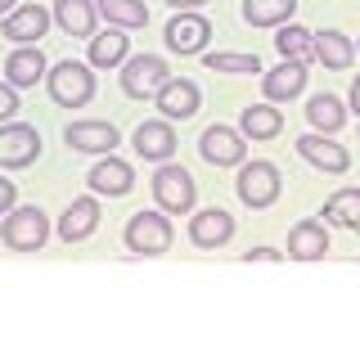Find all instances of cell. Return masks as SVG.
I'll return each instance as SVG.
<instances>
[{
  "label": "cell",
  "instance_id": "1",
  "mask_svg": "<svg viewBox=\"0 0 360 360\" xmlns=\"http://www.w3.org/2000/svg\"><path fill=\"white\" fill-rule=\"evenodd\" d=\"M149 185H153V202L167 212V217H189V212H194L198 185H194V176H189L180 162H158Z\"/></svg>",
  "mask_w": 360,
  "mask_h": 360
},
{
  "label": "cell",
  "instance_id": "2",
  "mask_svg": "<svg viewBox=\"0 0 360 360\" xmlns=\"http://www.w3.org/2000/svg\"><path fill=\"white\" fill-rule=\"evenodd\" d=\"M45 90L59 108H86L95 99V72L90 63H77V59H63L45 72Z\"/></svg>",
  "mask_w": 360,
  "mask_h": 360
},
{
  "label": "cell",
  "instance_id": "3",
  "mask_svg": "<svg viewBox=\"0 0 360 360\" xmlns=\"http://www.w3.org/2000/svg\"><path fill=\"white\" fill-rule=\"evenodd\" d=\"M45 239H50V217H45L37 202L5 212V221H0V243L9 252H41Z\"/></svg>",
  "mask_w": 360,
  "mask_h": 360
},
{
  "label": "cell",
  "instance_id": "4",
  "mask_svg": "<svg viewBox=\"0 0 360 360\" xmlns=\"http://www.w3.org/2000/svg\"><path fill=\"white\" fill-rule=\"evenodd\" d=\"M122 239H127V252L135 257H162V252H172L176 230L167 221V212L158 207V212H135L127 221V230H122Z\"/></svg>",
  "mask_w": 360,
  "mask_h": 360
},
{
  "label": "cell",
  "instance_id": "5",
  "mask_svg": "<svg viewBox=\"0 0 360 360\" xmlns=\"http://www.w3.org/2000/svg\"><path fill=\"white\" fill-rule=\"evenodd\" d=\"M279 189H284V176H279L275 162H266V158H252V162H239V176H234V194H239L243 207L262 212L270 202L279 198Z\"/></svg>",
  "mask_w": 360,
  "mask_h": 360
},
{
  "label": "cell",
  "instance_id": "6",
  "mask_svg": "<svg viewBox=\"0 0 360 360\" xmlns=\"http://www.w3.org/2000/svg\"><path fill=\"white\" fill-rule=\"evenodd\" d=\"M167 82H172V68H167V59H158V54H131L122 63V90L131 99H153Z\"/></svg>",
  "mask_w": 360,
  "mask_h": 360
},
{
  "label": "cell",
  "instance_id": "7",
  "mask_svg": "<svg viewBox=\"0 0 360 360\" xmlns=\"http://www.w3.org/2000/svg\"><path fill=\"white\" fill-rule=\"evenodd\" d=\"M162 41H167L172 54H202L207 41H212V22L202 18L198 9H176V18L167 22Z\"/></svg>",
  "mask_w": 360,
  "mask_h": 360
},
{
  "label": "cell",
  "instance_id": "8",
  "mask_svg": "<svg viewBox=\"0 0 360 360\" xmlns=\"http://www.w3.org/2000/svg\"><path fill=\"white\" fill-rule=\"evenodd\" d=\"M41 158V131L27 127V122H5L0 127V167L9 172H22Z\"/></svg>",
  "mask_w": 360,
  "mask_h": 360
},
{
  "label": "cell",
  "instance_id": "9",
  "mask_svg": "<svg viewBox=\"0 0 360 360\" xmlns=\"http://www.w3.org/2000/svg\"><path fill=\"white\" fill-rule=\"evenodd\" d=\"M297 153L307 158L315 172H324V176H347V172H352V153H347L333 135H324V131L297 135Z\"/></svg>",
  "mask_w": 360,
  "mask_h": 360
},
{
  "label": "cell",
  "instance_id": "10",
  "mask_svg": "<svg viewBox=\"0 0 360 360\" xmlns=\"http://www.w3.org/2000/svg\"><path fill=\"white\" fill-rule=\"evenodd\" d=\"M198 153L207 158L212 167H239L248 162V144H243V131H234V127H207L198 135Z\"/></svg>",
  "mask_w": 360,
  "mask_h": 360
},
{
  "label": "cell",
  "instance_id": "11",
  "mask_svg": "<svg viewBox=\"0 0 360 360\" xmlns=\"http://www.w3.org/2000/svg\"><path fill=\"white\" fill-rule=\"evenodd\" d=\"M131 144H135V153L144 158V162H172L176 158V127L167 117H149V122H140L131 135Z\"/></svg>",
  "mask_w": 360,
  "mask_h": 360
},
{
  "label": "cell",
  "instance_id": "12",
  "mask_svg": "<svg viewBox=\"0 0 360 360\" xmlns=\"http://www.w3.org/2000/svg\"><path fill=\"white\" fill-rule=\"evenodd\" d=\"M234 239V217L225 207H202L189 217V243L202 248V252H217Z\"/></svg>",
  "mask_w": 360,
  "mask_h": 360
},
{
  "label": "cell",
  "instance_id": "13",
  "mask_svg": "<svg viewBox=\"0 0 360 360\" xmlns=\"http://www.w3.org/2000/svg\"><path fill=\"white\" fill-rule=\"evenodd\" d=\"M50 22H54L50 9H41V5H18V9H9V14H5V22H0V37L14 41V45H37L45 32H50Z\"/></svg>",
  "mask_w": 360,
  "mask_h": 360
},
{
  "label": "cell",
  "instance_id": "14",
  "mask_svg": "<svg viewBox=\"0 0 360 360\" xmlns=\"http://www.w3.org/2000/svg\"><path fill=\"white\" fill-rule=\"evenodd\" d=\"M63 144L77 153H112L122 144V131L112 122H68Z\"/></svg>",
  "mask_w": 360,
  "mask_h": 360
},
{
  "label": "cell",
  "instance_id": "15",
  "mask_svg": "<svg viewBox=\"0 0 360 360\" xmlns=\"http://www.w3.org/2000/svg\"><path fill=\"white\" fill-rule=\"evenodd\" d=\"M153 104H158V112H162L167 122H189L198 112L202 95H198V86L189 82V77H172V82L153 95Z\"/></svg>",
  "mask_w": 360,
  "mask_h": 360
},
{
  "label": "cell",
  "instance_id": "16",
  "mask_svg": "<svg viewBox=\"0 0 360 360\" xmlns=\"http://www.w3.org/2000/svg\"><path fill=\"white\" fill-rule=\"evenodd\" d=\"M86 185H90V194H99V198H122V194H131L135 189V172H131V162H122V158H99L95 167H90V176H86Z\"/></svg>",
  "mask_w": 360,
  "mask_h": 360
},
{
  "label": "cell",
  "instance_id": "17",
  "mask_svg": "<svg viewBox=\"0 0 360 360\" xmlns=\"http://www.w3.org/2000/svg\"><path fill=\"white\" fill-rule=\"evenodd\" d=\"M99 230V194H86V198H72L59 217V239L63 243H82Z\"/></svg>",
  "mask_w": 360,
  "mask_h": 360
},
{
  "label": "cell",
  "instance_id": "18",
  "mask_svg": "<svg viewBox=\"0 0 360 360\" xmlns=\"http://www.w3.org/2000/svg\"><path fill=\"white\" fill-rule=\"evenodd\" d=\"M307 63H297V59H284L279 68H270V72L262 77V90H266V99L270 104H284V99H297L302 90H307Z\"/></svg>",
  "mask_w": 360,
  "mask_h": 360
},
{
  "label": "cell",
  "instance_id": "19",
  "mask_svg": "<svg viewBox=\"0 0 360 360\" xmlns=\"http://www.w3.org/2000/svg\"><path fill=\"white\" fill-rule=\"evenodd\" d=\"M50 14L63 27V37H82V41L95 37V18H99V5H95V0H54Z\"/></svg>",
  "mask_w": 360,
  "mask_h": 360
},
{
  "label": "cell",
  "instance_id": "20",
  "mask_svg": "<svg viewBox=\"0 0 360 360\" xmlns=\"http://www.w3.org/2000/svg\"><path fill=\"white\" fill-rule=\"evenodd\" d=\"M45 72H50V63H45L41 45H18V50L5 59V82H9V86H18V90L37 86Z\"/></svg>",
  "mask_w": 360,
  "mask_h": 360
},
{
  "label": "cell",
  "instance_id": "21",
  "mask_svg": "<svg viewBox=\"0 0 360 360\" xmlns=\"http://www.w3.org/2000/svg\"><path fill=\"white\" fill-rule=\"evenodd\" d=\"M329 252V230H324L320 221H297L288 230V252L292 262H320V257Z\"/></svg>",
  "mask_w": 360,
  "mask_h": 360
},
{
  "label": "cell",
  "instance_id": "22",
  "mask_svg": "<svg viewBox=\"0 0 360 360\" xmlns=\"http://www.w3.org/2000/svg\"><path fill=\"white\" fill-rule=\"evenodd\" d=\"M315 63H324V72H347L356 63V45L342 32H315Z\"/></svg>",
  "mask_w": 360,
  "mask_h": 360
},
{
  "label": "cell",
  "instance_id": "23",
  "mask_svg": "<svg viewBox=\"0 0 360 360\" xmlns=\"http://www.w3.org/2000/svg\"><path fill=\"white\" fill-rule=\"evenodd\" d=\"M127 59H131L127 27H112V22H108V32L90 37V68H117V63H127Z\"/></svg>",
  "mask_w": 360,
  "mask_h": 360
},
{
  "label": "cell",
  "instance_id": "24",
  "mask_svg": "<svg viewBox=\"0 0 360 360\" xmlns=\"http://www.w3.org/2000/svg\"><path fill=\"white\" fill-rule=\"evenodd\" d=\"M239 131H243V140H275L284 131V112L270 104V99L266 104H248L243 117H239Z\"/></svg>",
  "mask_w": 360,
  "mask_h": 360
},
{
  "label": "cell",
  "instance_id": "25",
  "mask_svg": "<svg viewBox=\"0 0 360 360\" xmlns=\"http://www.w3.org/2000/svg\"><path fill=\"white\" fill-rule=\"evenodd\" d=\"M239 14L248 27H279V22H292L297 0H243Z\"/></svg>",
  "mask_w": 360,
  "mask_h": 360
},
{
  "label": "cell",
  "instance_id": "26",
  "mask_svg": "<svg viewBox=\"0 0 360 360\" xmlns=\"http://www.w3.org/2000/svg\"><path fill=\"white\" fill-rule=\"evenodd\" d=\"M275 50H279V59L311 63L315 59V32H307L302 22H279L275 27Z\"/></svg>",
  "mask_w": 360,
  "mask_h": 360
},
{
  "label": "cell",
  "instance_id": "27",
  "mask_svg": "<svg viewBox=\"0 0 360 360\" xmlns=\"http://www.w3.org/2000/svg\"><path fill=\"white\" fill-rule=\"evenodd\" d=\"M307 122H311V131L338 135V131H342V122H347L342 99H338V95H311L307 99Z\"/></svg>",
  "mask_w": 360,
  "mask_h": 360
},
{
  "label": "cell",
  "instance_id": "28",
  "mask_svg": "<svg viewBox=\"0 0 360 360\" xmlns=\"http://www.w3.org/2000/svg\"><path fill=\"white\" fill-rule=\"evenodd\" d=\"M324 225H342V230H360V189H338L324 198Z\"/></svg>",
  "mask_w": 360,
  "mask_h": 360
},
{
  "label": "cell",
  "instance_id": "29",
  "mask_svg": "<svg viewBox=\"0 0 360 360\" xmlns=\"http://www.w3.org/2000/svg\"><path fill=\"white\" fill-rule=\"evenodd\" d=\"M99 18H108L112 27H149V9H144V0H99Z\"/></svg>",
  "mask_w": 360,
  "mask_h": 360
},
{
  "label": "cell",
  "instance_id": "30",
  "mask_svg": "<svg viewBox=\"0 0 360 360\" xmlns=\"http://www.w3.org/2000/svg\"><path fill=\"white\" fill-rule=\"evenodd\" d=\"M202 63L212 68V72H262V63H257V54H217V50H202Z\"/></svg>",
  "mask_w": 360,
  "mask_h": 360
},
{
  "label": "cell",
  "instance_id": "31",
  "mask_svg": "<svg viewBox=\"0 0 360 360\" xmlns=\"http://www.w3.org/2000/svg\"><path fill=\"white\" fill-rule=\"evenodd\" d=\"M14 112H18V86L0 82V127H5V122H14Z\"/></svg>",
  "mask_w": 360,
  "mask_h": 360
},
{
  "label": "cell",
  "instance_id": "32",
  "mask_svg": "<svg viewBox=\"0 0 360 360\" xmlns=\"http://www.w3.org/2000/svg\"><path fill=\"white\" fill-rule=\"evenodd\" d=\"M14 202H18L14 180H0V217H5V212H14Z\"/></svg>",
  "mask_w": 360,
  "mask_h": 360
},
{
  "label": "cell",
  "instance_id": "33",
  "mask_svg": "<svg viewBox=\"0 0 360 360\" xmlns=\"http://www.w3.org/2000/svg\"><path fill=\"white\" fill-rule=\"evenodd\" d=\"M243 262H284V252H275V248H248Z\"/></svg>",
  "mask_w": 360,
  "mask_h": 360
},
{
  "label": "cell",
  "instance_id": "34",
  "mask_svg": "<svg viewBox=\"0 0 360 360\" xmlns=\"http://www.w3.org/2000/svg\"><path fill=\"white\" fill-rule=\"evenodd\" d=\"M172 9H198V5H207V0H167Z\"/></svg>",
  "mask_w": 360,
  "mask_h": 360
},
{
  "label": "cell",
  "instance_id": "35",
  "mask_svg": "<svg viewBox=\"0 0 360 360\" xmlns=\"http://www.w3.org/2000/svg\"><path fill=\"white\" fill-rule=\"evenodd\" d=\"M352 108L360 112V77H356V82H352Z\"/></svg>",
  "mask_w": 360,
  "mask_h": 360
},
{
  "label": "cell",
  "instance_id": "36",
  "mask_svg": "<svg viewBox=\"0 0 360 360\" xmlns=\"http://www.w3.org/2000/svg\"><path fill=\"white\" fill-rule=\"evenodd\" d=\"M9 9H18V0H0V18H5Z\"/></svg>",
  "mask_w": 360,
  "mask_h": 360
}]
</instances>
